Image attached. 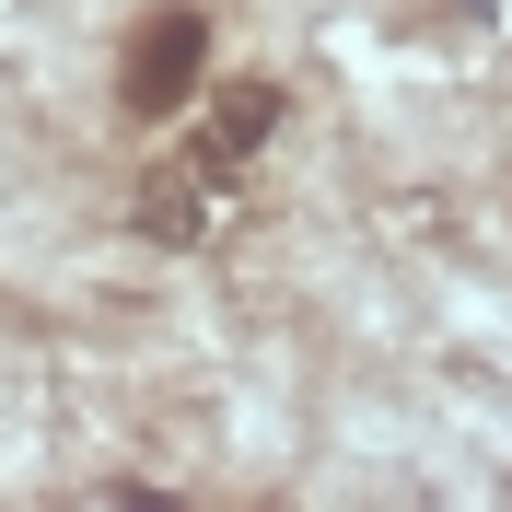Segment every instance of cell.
Segmentation results:
<instances>
[{
	"label": "cell",
	"instance_id": "6da1fadb",
	"mask_svg": "<svg viewBox=\"0 0 512 512\" xmlns=\"http://www.w3.org/2000/svg\"><path fill=\"white\" fill-rule=\"evenodd\" d=\"M198 82H210V12L198 0H152L128 24V47H117V117L128 128H175L198 105Z\"/></svg>",
	"mask_w": 512,
	"mask_h": 512
},
{
	"label": "cell",
	"instance_id": "7a4b0ae2",
	"mask_svg": "<svg viewBox=\"0 0 512 512\" xmlns=\"http://www.w3.org/2000/svg\"><path fill=\"white\" fill-rule=\"evenodd\" d=\"M280 105H291L280 82H233V94H222V117L198 128V152H187V163H163V175H152V210H140V222H152L163 245H175V233H198V222H210V187H222L233 163H245L256 140L280 128Z\"/></svg>",
	"mask_w": 512,
	"mask_h": 512
}]
</instances>
